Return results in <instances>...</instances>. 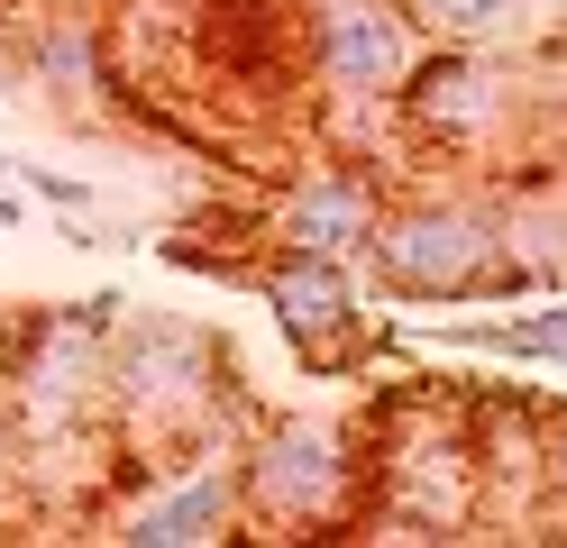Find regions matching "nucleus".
Instances as JSON below:
<instances>
[{
  "instance_id": "nucleus-5",
  "label": "nucleus",
  "mask_w": 567,
  "mask_h": 548,
  "mask_svg": "<svg viewBox=\"0 0 567 548\" xmlns=\"http://www.w3.org/2000/svg\"><path fill=\"white\" fill-rule=\"evenodd\" d=\"M238 511L257 548H321L367 530V430L358 412H247Z\"/></svg>"
},
{
  "instance_id": "nucleus-12",
  "label": "nucleus",
  "mask_w": 567,
  "mask_h": 548,
  "mask_svg": "<svg viewBox=\"0 0 567 548\" xmlns=\"http://www.w3.org/2000/svg\"><path fill=\"white\" fill-rule=\"evenodd\" d=\"M394 183H403V174L367 165L358 146H321V156H302L293 174L275 183L266 219H275V238H284V247H321V256H348V266H367L375 219H384V201H394Z\"/></svg>"
},
{
  "instance_id": "nucleus-3",
  "label": "nucleus",
  "mask_w": 567,
  "mask_h": 548,
  "mask_svg": "<svg viewBox=\"0 0 567 548\" xmlns=\"http://www.w3.org/2000/svg\"><path fill=\"white\" fill-rule=\"evenodd\" d=\"M367 530L358 539H476V384L394 375L367 393Z\"/></svg>"
},
{
  "instance_id": "nucleus-9",
  "label": "nucleus",
  "mask_w": 567,
  "mask_h": 548,
  "mask_svg": "<svg viewBox=\"0 0 567 548\" xmlns=\"http://www.w3.org/2000/svg\"><path fill=\"white\" fill-rule=\"evenodd\" d=\"M257 292L275 329L293 339V356L311 375H358V365L394 356V329H367V283L348 256H321V247H266L257 256Z\"/></svg>"
},
{
  "instance_id": "nucleus-18",
  "label": "nucleus",
  "mask_w": 567,
  "mask_h": 548,
  "mask_svg": "<svg viewBox=\"0 0 567 548\" xmlns=\"http://www.w3.org/2000/svg\"><path fill=\"white\" fill-rule=\"evenodd\" d=\"M0 229H28V201L10 193V183H0Z\"/></svg>"
},
{
  "instance_id": "nucleus-7",
  "label": "nucleus",
  "mask_w": 567,
  "mask_h": 548,
  "mask_svg": "<svg viewBox=\"0 0 567 548\" xmlns=\"http://www.w3.org/2000/svg\"><path fill=\"white\" fill-rule=\"evenodd\" d=\"M311 92L302 0H184V101L275 128Z\"/></svg>"
},
{
  "instance_id": "nucleus-13",
  "label": "nucleus",
  "mask_w": 567,
  "mask_h": 548,
  "mask_svg": "<svg viewBox=\"0 0 567 548\" xmlns=\"http://www.w3.org/2000/svg\"><path fill=\"white\" fill-rule=\"evenodd\" d=\"M431 46H530L540 10L530 0H403Z\"/></svg>"
},
{
  "instance_id": "nucleus-8",
  "label": "nucleus",
  "mask_w": 567,
  "mask_h": 548,
  "mask_svg": "<svg viewBox=\"0 0 567 548\" xmlns=\"http://www.w3.org/2000/svg\"><path fill=\"white\" fill-rule=\"evenodd\" d=\"M83 530L120 539V548H229L247 539V511H238V438H210V448L184 457H156V466H128L101 511Z\"/></svg>"
},
{
  "instance_id": "nucleus-1",
  "label": "nucleus",
  "mask_w": 567,
  "mask_h": 548,
  "mask_svg": "<svg viewBox=\"0 0 567 548\" xmlns=\"http://www.w3.org/2000/svg\"><path fill=\"white\" fill-rule=\"evenodd\" d=\"M111 320H120V302L10 311V339H0L10 438H19V494H28V503H74V521H92L101 494L120 485V438H111Z\"/></svg>"
},
{
  "instance_id": "nucleus-4",
  "label": "nucleus",
  "mask_w": 567,
  "mask_h": 548,
  "mask_svg": "<svg viewBox=\"0 0 567 548\" xmlns=\"http://www.w3.org/2000/svg\"><path fill=\"white\" fill-rule=\"evenodd\" d=\"M238 356L229 329L184 320V311H120L111 320V438H120V475L238 438Z\"/></svg>"
},
{
  "instance_id": "nucleus-20",
  "label": "nucleus",
  "mask_w": 567,
  "mask_h": 548,
  "mask_svg": "<svg viewBox=\"0 0 567 548\" xmlns=\"http://www.w3.org/2000/svg\"><path fill=\"white\" fill-rule=\"evenodd\" d=\"M10 10H19V0H0V19H10Z\"/></svg>"
},
{
  "instance_id": "nucleus-16",
  "label": "nucleus",
  "mask_w": 567,
  "mask_h": 548,
  "mask_svg": "<svg viewBox=\"0 0 567 548\" xmlns=\"http://www.w3.org/2000/svg\"><path fill=\"white\" fill-rule=\"evenodd\" d=\"M0 494H19V438H10V384H0Z\"/></svg>"
},
{
  "instance_id": "nucleus-14",
  "label": "nucleus",
  "mask_w": 567,
  "mask_h": 548,
  "mask_svg": "<svg viewBox=\"0 0 567 548\" xmlns=\"http://www.w3.org/2000/svg\"><path fill=\"white\" fill-rule=\"evenodd\" d=\"M540 448H549V521L567 539V402H540Z\"/></svg>"
},
{
  "instance_id": "nucleus-11",
  "label": "nucleus",
  "mask_w": 567,
  "mask_h": 548,
  "mask_svg": "<svg viewBox=\"0 0 567 548\" xmlns=\"http://www.w3.org/2000/svg\"><path fill=\"white\" fill-rule=\"evenodd\" d=\"M476 539H558L540 402L513 384H476Z\"/></svg>"
},
{
  "instance_id": "nucleus-2",
  "label": "nucleus",
  "mask_w": 567,
  "mask_h": 548,
  "mask_svg": "<svg viewBox=\"0 0 567 548\" xmlns=\"http://www.w3.org/2000/svg\"><path fill=\"white\" fill-rule=\"evenodd\" d=\"M375 292L412 311H467V302H540L549 275L522 266L504 238V193L467 174H412L375 219V247L358 266Z\"/></svg>"
},
{
  "instance_id": "nucleus-17",
  "label": "nucleus",
  "mask_w": 567,
  "mask_h": 548,
  "mask_svg": "<svg viewBox=\"0 0 567 548\" xmlns=\"http://www.w3.org/2000/svg\"><path fill=\"white\" fill-rule=\"evenodd\" d=\"M540 10V37H567V0H530Z\"/></svg>"
},
{
  "instance_id": "nucleus-6",
  "label": "nucleus",
  "mask_w": 567,
  "mask_h": 548,
  "mask_svg": "<svg viewBox=\"0 0 567 548\" xmlns=\"http://www.w3.org/2000/svg\"><path fill=\"white\" fill-rule=\"evenodd\" d=\"M530 128H540L530 46H421L394 92V146L421 174H504Z\"/></svg>"
},
{
  "instance_id": "nucleus-19",
  "label": "nucleus",
  "mask_w": 567,
  "mask_h": 548,
  "mask_svg": "<svg viewBox=\"0 0 567 548\" xmlns=\"http://www.w3.org/2000/svg\"><path fill=\"white\" fill-rule=\"evenodd\" d=\"M10 165H19V156H10V146H0V183H10Z\"/></svg>"
},
{
  "instance_id": "nucleus-10",
  "label": "nucleus",
  "mask_w": 567,
  "mask_h": 548,
  "mask_svg": "<svg viewBox=\"0 0 567 548\" xmlns=\"http://www.w3.org/2000/svg\"><path fill=\"white\" fill-rule=\"evenodd\" d=\"M302 46H311V92L330 110H394L431 37L403 0H302Z\"/></svg>"
},
{
  "instance_id": "nucleus-15",
  "label": "nucleus",
  "mask_w": 567,
  "mask_h": 548,
  "mask_svg": "<svg viewBox=\"0 0 567 548\" xmlns=\"http://www.w3.org/2000/svg\"><path fill=\"white\" fill-rule=\"evenodd\" d=\"M10 183H28L38 201H64V210H83V201H92V183H83V174H64V165H28V156L10 165Z\"/></svg>"
}]
</instances>
